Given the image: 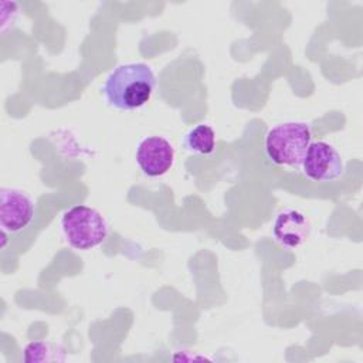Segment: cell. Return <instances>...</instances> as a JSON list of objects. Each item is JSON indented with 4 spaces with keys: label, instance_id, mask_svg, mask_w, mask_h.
<instances>
[{
    "label": "cell",
    "instance_id": "5",
    "mask_svg": "<svg viewBox=\"0 0 363 363\" xmlns=\"http://www.w3.org/2000/svg\"><path fill=\"white\" fill-rule=\"evenodd\" d=\"M35 206L30 194L14 187L0 189V227L3 231L17 233L34 218Z\"/></svg>",
    "mask_w": 363,
    "mask_h": 363
},
{
    "label": "cell",
    "instance_id": "4",
    "mask_svg": "<svg viewBox=\"0 0 363 363\" xmlns=\"http://www.w3.org/2000/svg\"><path fill=\"white\" fill-rule=\"evenodd\" d=\"M303 173L313 182H332L345 172V163L340 153L328 142H311L302 162Z\"/></svg>",
    "mask_w": 363,
    "mask_h": 363
},
{
    "label": "cell",
    "instance_id": "9",
    "mask_svg": "<svg viewBox=\"0 0 363 363\" xmlns=\"http://www.w3.org/2000/svg\"><path fill=\"white\" fill-rule=\"evenodd\" d=\"M51 345L44 342H31L24 349V360L26 362H48L58 357L51 354Z\"/></svg>",
    "mask_w": 363,
    "mask_h": 363
},
{
    "label": "cell",
    "instance_id": "8",
    "mask_svg": "<svg viewBox=\"0 0 363 363\" xmlns=\"http://www.w3.org/2000/svg\"><path fill=\"white\" fill-rule=\"evenodd\" d=\"M183 143L190 153L211 155L216 149V132L210 125L200 123L186 133Z\"/></svg>",
    "mask_w": 363,
    "mask_h": 363
},
{
    "label": "cell",
    "instance_id": "7",
    "mask_svg": "<svg viewBox=\"0 0 363 363\" xmlns=\"http://www.w3.org/2000/svg\"><path fill=\"white\" fill-rule=\"evenodd\" d=\"M311 231L306 216L294 208L281 211L272 225V235L278 244L286 248H296L302 245Z\"/></svg>",
    "mask_w": 363,
    "mask_h": 363
},
{
    "label": "cell",
    "instance_id": "6",
    "mask_svg": "<svg viewBox=\"0 0 363 363\" xmlns=\"http://www.w3.org/2000/svg\"><path fill=\"white\" fill-rule=\"evenodd\" d=\"M136 163L149 177L163 176L174 163V147L163 136H146L138 143Z\"/></svg>",
    "mask_w": 363,
    "mask_h": 363
},
{
    "label": "cell",
    "instance_id": "1",
    "mask_svg": "<svg viewBox=\"0 0 363 363\" xmlns=\"http://www.w3.org/2000/svg\"><path fill=\"white\" fill-rule=\"evenodd\" d=\"M156 88L152 68L143 62H129L113 68L106 77L102 92L109 106L133 111L145 106Z\"/></svg>",
    "mask_w": 363,
    "mask_h": 363
},
{
    "label": "cell",
    "instance_id": "3",
    "mask_svg": "<svg viewBox=\"0 0 363 363\" xmlns=\"http://www.w3.org/2000/svg\"><path fill=\"white\" fill-rule=\"evenodd\" d=\"M61 228L67 242L81 251L98 247L109 234L105 217L96 208L84 204L74 206L62 214Z\"/></svg>",
    "mask_w": 363,
    "mask_h": 363
},
{
    "label": "cell",
    "instance_id": "2",
    "mask_svg": "<svg viewBox=\"0 0 363 363\" xmlns=\"http://www.w3.org/2000/svg\"><path fill=\"white\" fill-rule=\"evenodd\" d=\"M311 142L312 132L306 122H284L267 132L265 153L278 166L301 167Z\"/></svg>",
    "mask_w": 363,
    "mask_h": 363
}]
</instances>
